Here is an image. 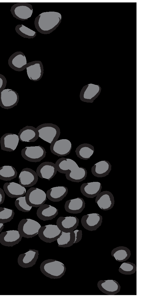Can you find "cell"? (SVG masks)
<instances>
[{
	"instance_id": "obj_1",
	"label": "cell",
	"mask_w": 156,
	"mask_h": 296,
	"mask_svg": "<svg viewBox=\"0 0 156 296\" xmlns=\"http://www.w3.org/2000/svg\"><path fill=\"white\" fill-rule=\"evenodd\" d=\"M61 14L57 12L42 13L36 18L35 27L42 34H49L58 27L61 22Z\"/></svg>"
},
{
	"instance_id": "obj_2",
	"label": "cell",
	"mask_w": 156,
	"mask_h": 296,
	"mask_svg": "<svg viewBox=\"0 0 156 296\" xmlns=\"http://www.w3.org/2000/svg\"><path fill=\"white\" fill-rule=\"evenodd\" d=\"M40 270L45 276L51 279H58L63 276L66 268L62 262L56 260L48 259L41 264Z\"/></svg>"
},
{
	"instance_id": "obj_3",
	"label": "cell",
	"mask_w": 156,
	"mask_h": 296,
	"mask_svg": "<svg viewBox=\"0 0 156 296\" xmlns=\"http://www.w3.org/2000/svg\"><path fill=\"white\" fill-rule=\"evenodd\" d=\"M36 128L39 133V137L50 144L57 140L60 134L59 128L51 123L41 125Z\"/></svg>"
},
{
	"instance_id": "obj_4",
	"label": "cell",
	"mask_w": 156,
	"mask_h": 296,
	"mask_svg": "<svg viewBox=\"0 0 156 296\" xmlns=\"http://www.w3.org/2000/svg\"><path fill=\"white\" fill-rule=\"evenodd\" d=\"M41 227L40 224L34 220L23 219L20 222L18 230L22 237L29 238L37 234Z\"/></svg>"
},
{
	"instance_id": "obj_5",
	"label": "cell",
	"mask_w": 156,
	"mask_h": 296,
	"mask_svg": "<svg viewBox=\"0 0 156 296\" xmlns=\"http://www.w3.org/2000/svg\"><path fill=\"white\" fill-rule=\"evenodd\" d=\"M46 194L42 190L35 187H31L27 191L26 199L27 204L32 207H39L47 200Z\"/></svg>"
},
{
	"instance_id": "obj_6",
	"label": "cell",
	"mask_w": 156,
	"mask_h": 296,
	"mask_svg": "<svg viewBox=\"0 0 156 296\" xmlns=\"http://www.w3.org/2000/svg\"><path fill=\"white\" fill-rule=\"evenodd\" d=\"M21 155L25 160L30 162H37L41 161L45 157V149L40 145L27 146L21 150Z\"/></svg>"
},
{
	"instance_id": "obj_7",
	"label": "cell",
	"mask_w": 156,
	"mask_h": 296,
	"mask_svg": "<svg viewBox=\"0 0 156 296\" xmlns=\"http://www.w3.org/2000/svg\"><path fill=\"white\" fill-rule=\"evenodd\" d=\"M62 231L57 225L49 224L41 226L38 234L42 241L50 243L57 240L61 235Z\"/></svg>"
},
{
	"instance_id": "obj_8",
	"label": "cell",
	"mask_w": 156,
	"mask_h": 296,
	"mask_svg": "<svg viewBox=\"0 0 156 296\" xmlns=\"http://www.w3.org/2000/svg\"><path fill=\"white\" fill-rule=\"evenodd\" d=\"M18 94L15 91L5 89L0 91V106L6 109L16 106L19 100Z\"/></svg>"
},
{
	"instance_id": "obj_9",
	"label": "cell",
	"mask_w": 156,
	"mask_h": 296,
	"mask_svg": "<svg viewBox=\"0 0 156 296\" xmlns=\"http://www.w3.org/2000/svg\"><path fill=\"white\" fill-rule=\"evenodd\" d=\"M10 11L13 16L17 19L27 20L32 15V6L28 3L18 2L12 6Z\"/></svg>"
},
{
	"instance_id": "obj_10",
	"label": "cell",
	"mask_w": 156,
	"mask_h": 296,
	"mask_svg": "<svg viewBox=\"0 0 156 296\" xmlns=\"http://www.w3.org/2000/svg\"><path fill=\"white\" fill-rule=\"evenodd\" d=\"M71 149V143L66 139L57 140L51 143L50 146L51 152L58 157L64 156L69 154Z\"/></svg>"
},
{
	"instance_id": "obj_11",
	"label": "cell",
	"mask_w": 156,
	"mask_h": 296,
	"mask_svg": "<svg viewBox=\"0 0 156 296\" xmlns=\"http://www.w3.org/2000/svg\"><path fill=\"white\" fill-rule=\"evenodd\" d=\"M102 222V216L95 213L84 215L81 219V223L83 227L90 231L96 230L101 226Z\"/></svg>"
},
{
	"instance_id": "obj_12",
	"label": "cell",
	"mask_w": 156,
	"mask_h": 296,
	"mask_svg": "<svg viewBox=\"0 0 156 296\" xmlns=\"http://www.w3.org/2000/svg\"><path fill=\"white\" fill-rule=\"evenodd\" d=\"M38 175L31 168L23 169L19 175L20 184L25 187H30L35 185L38 179Z\"/></svg>"
},
{
	"instance_id": "obj_13",
	"label": "cell",
	"mask_w": 156,
	"mask_h": 296,
	"mask_svg": "<svg viewBox=\"0 0 156 296\" xmlns=\"http://www.w3.org/2000/svg\"><path fill=\"white\" fill-rule=\"evenodd\" d=\"M95 202L101 209L104 211L108 210L111 209L114 205V197L111 192L108 191H103L96 196Z\"/></svg>"
},
{
	"instance_id": "obj_14",
	"label": "cell",
	"mask_w": 156,
	"mask_h": 296,
	"mask_svg": "<svg viewBox=\"0 0 156 296\" xmlns=\"http://www.w3.org/2000/svg\"><path fill=\"white\" fill-rule=\"evenodd\" d=\"M79 219L76 216H61L57 219L56 224L62 231L65 232L74 231L79 225Z\"/></svg>"
},
{
	"instance_id": "obj_15",
	"label": "cell",
	"mask_w": 156,
	"mask_h": 296,
	"mask_svg": "<svg viewBox=\"0 0 156 296\" xmlns=\"http://www.w3.org/2000/svg\"><path fill=\"white\" fill-rule=\"evenodd\" d=\"M57 169L55 164L51 162H44L37 167L36 173L41 178L49 180L52 179L56 174Z\"/></svg>"
},
{
	"instance_id": "obj_16",
	"label": "cell",
	"mask_w": 156,
	"mask_h": 296,
	"mask_svg": "<svg viewBox=\"0 0 156 296\" xmlns=\"http://www.w3.org/2000/svg\"><path fill=\"white\" fill-rule=\"evenodd\" d=\"M22 237L19 232L16 230L4 232L0 234V243L3 245L12 247L18 244Z\"/></svg>"
},
{
	"instance_id": "obj_17",
	"label": "cell",
	"mask_w": 156,
	"mask_h": 296,
	"mask_svg": "<svg viewBox=\"0 0 156 296\" xmlns=\"http://www.w3.org/2000/svg\"><path fill=\"white\" fill-rule=\"evenodd\" d=\"M39 254L38 251L30 249L26 253L19 255L18 259V264L23 268L32 267L35 264Z\"/></svg>"
},
{
	"instance_id": "obj_18",
	"label": "cell",
	"mask_w": 156,
	"mask_h": 296,
	"mask_svg": "<svg viewBox=\"0 0 156 296\" xmlns=\"http://www.w3.org/2000/svg\"><path fill=\"white\" fill-rule=\"evenodd\" d=\"M8 64L13 70L18 71L23 70L27 67V61L24 54L22 52L14 53L9 57Z\"/></svg>"
},
{
	"instance_id": "obj_19",
	"label": "cell",
	"mask_w": 156,
	"mask_h": 296,
	"mask_svg": "<svg viewBox=\"0 0 156 296\" xmlns=\"http://www.w3.org/2000/svg\"><path fill=\"white\" fill-rule=\"evenodd\" d=\"M19 140L17 135L12 133H5L1 138V149L7 151H12L16 149Z\"/></svg>"
},
{
	"instance_id": "obj_20",
	"label": "cell",
	"mask_w": 156,
	"mask_h": 296,
	"mask_svg": "<svg viewBox=\"0 0 156 296\" xmlns=\"http://www.w3.org/2000/svg\"><path fill=\"white\" fill-rule=\"evenodd\" d=\"M97 286L101 291L108 295H115L120 291L121 288L118 282L112 280H100Z\"/></svg>"
},
{
	"instance_id": "obj_21",
	"label": "cell",
	"mask_w": 156,
	"mask_h": 296,
	"mask_svg": "<svg viewBox=\"0 0 156 296\" xmlns=\"http://www.w3.org/2000/svg\"><path fill=\"white\" fill-rule=\"evenodd\" d=\"M5 193L9 197L17 198L24 196L26 190L25 187L14 182H6L3 186Z\"/></svg>"
},
{
	"instance_id": "obj_22",
	"label": "cell",
	"mask_w": 156,
	"mask_h": 296,
	"mask_svg": "<svg viewBox=\"0 0 156 296\" xmlns=\"http://www.w3.org/2000/svg\"><path fill=\"white\" fill-rule=\"evenodd\" d=\"M102 188L100 182H94L83 183L81 186L80 191L85 197L93 198L101 192Z\"/></svg>"
},
{
	"instance_id": "obj_23",
	"label": "cell",
	"mask_w": 156,
	"mask_h": 296,
	"mask_svg": "<svg viewBox=\"0 0 156 296\" xmlns=\"http://www.w3.org/2000/svg\"><path fill=\"white\" fill-rule=\"evenodd\" d=\"M58 214V209L47 204H43L39 207L37 212L38 218L43 221L51 220L55 218Z\"/></svg>"
},
{
	"instance_id": "obj_24",
	"label": "cell",
	"mask_w": 156,
	"mask_h": 296,
	"mask_svg": "<svg viewBox=\"0 0 156 296\" xmlns=\"http://www.w3.org/2000/svg\"><path fill=\"white\" fill-rule=\"evenodd\" d=\"M19 140L22 142H34L39 138V133L36 128L27 126L21 129L18 133Z\"/></svg>"
},
{
	"instance_id": "obj_25",
	"label": "cell",
	"mask_w": 156,
	"mask_h": 296,
	"mask_svg": "<svg viewBox=\"0 0 156 296\" xmlns=\"http://www.w3.org/2000/svg\"><path fill=\"white\" fill-rule=\"evenodd\" d=\"M26 68L28 78L33 81L38 80L43 74V66L41 62L39 61L27 63Z\"/></svg>"
},
{
	"instance_id": "obj_26",
	"label": "cell",
	"mask_w": 156,
	"mask_h": 296,
	"mask_svg": "<svg viewBox=\"0 0 156 296\" xmlns=\"http://www.w3.org/2000/svg\"><path fill=\"white\" fill-rule=\"evenodd\" d=\"M85 203L83 198L77 197L67 200L65 204V208L67 212L72 214L81 213L85 207Z\"/></svg>"
},
{
	"instance_id": "obj_27",
	"label": "cell",
	"mask_w": 156,
	"mask_h": 296,
	"mask_svg": "<svg viewBox=\"0 0 156 296\" xmlns=\"http://www.w3.org/2000/svg\"><path fill=\"white\" fill-rule=\"evenodd\" d=\"M112 165L108 161L104 160L95 164L91 168V172L97 177H103L108 175L111 170Z\"/></svg>"
},
{
	"instance_id": "obj_28",
	"label": "cell",
	"mask_w": 156,
	"mask_h": 296,
	"mask_svg": "<svg viewBox=\"0 0 156 296\" xmlns=\"http://www.w3.org/2000/svg\"><path fill=\"white\" fill-rule=\"evenodd\" d=\"M68 192V188L65 186H56L48 190L46 192V196L51 201L59 202L66 196Z\"/></svg>"
},
{
	"instance_id": "obj_29",
	"label": "cell",
	"mask_w": 156,
	"mask_h": 296,
	"mask_svg": "<svg viewBox=\"0 0 156 296\" xmlns=\"http://www.w3.org/2000/svg\"><path fill=\"white\" fill-rule=\"evenodd\" d=\"M65 174L66 178L68 180L72 182H79L85 179L87 172L85 168L78 166L68 171Z\"/></svg>"
},
{
	"instance_id": "obj_30",
	"label": "cell",
	"mask_w": 156,
	"mask_h": 296,
	"mask_svg": "<svg viewBox=\"0 0 156 296\" xmlns=\"http://www.w3.org/2000/svg\"><path fill=\"white\" fill-rule=\"evenodd\" d=\"M55 164L57 171L63 174H66L68 171L78 166L73 160L64 157L59 159Z\"/></svg>"
},
{
	"instance_id": "obj_31",
	"label": "cell",
	"mask_w": 156,
	"mask_h": 296,
	"mask_svg": "<svg viewBox=\"0 0 156 296\" xmlns=\"http://www.w3.org/2000/svg\"><path fill=\"white\" fill-rule=\"evenodd\" d=\"M94 151V147L91 144L84 143L79 146L75 152L78 157L81 159L87 160L90 158Z\"/></svg>"
},
{
	"instance_id": "obj_32",
	"label": "cell",
	"mask_w": 156,
	"mask_h": 296,
	"mask_svg": "<svg viewBox=\"0 0 156 296\" xmlns=\"http://www.w3.org/2000/svg\"><path fill=\"white\" fill-rule=\"evenodd\" d=\"M75 238L73 231L68 232L62 231L61 235L57 240L58 246L66 247L72 246L74 244Z\"/></svg>"
},
{
	"instance_id": "obj_33",
	"label": "cell",
	"mask_w": 156,
	"mask_h": 296,
	"mask_svg": "<svg viewBox=\"0 0 156 296\" xmlns=\"http://www.w3.org/2000/svg\"><path fill=\"white\" fill-rule=\"evenodd\" d=\"M111 255L118 261L123 262L129 258L131 255V253L130 250L127 247L119 246L112 250Z\"/></svg>"
},
{
	"instance_id": "obj_34",
	"label": "cell",
	"mask_w": 156,
	"mask_h": 296,
	"mask_svg": "<svg viewBox=\"0 0 156 296\" xmlns=\"http://www.w3.org/2000/svg\"><path fill=\"white\" fill-rule=\"evenodd\" d=\"M17 172L12 166L5 165L0 167V179L3 180L10 181L16 178Z\"/></svg>"
},
{
	"instance_id": "obj_35",
	"label": "cell",
	"mask_w": 156,
	"mask_h": 296,
	"mask_svg": "<svg viewBox=\"0 0 156 296\" xmlns=\"http://www.w3.org/2000/svg\"><path fill=\"white\" fill-rule=\"evenodd\" d=\"M15 30L19 35L24 38H32L36 35V32L23 25H18L16 27Z\"/></svg>"
},
{
	"instance_id": "obj_36",
	"label": "cell",
	"mask_w": 156,
	"mask_h": 296,
	"mask_svg": "<svg viewBox=\"0 0 156 296\" xmlns=\"http://www.w3.org/2000/svg\"><path fill=\"white\" fill-rule=\"evenodd\" d=\"M14 214L13 210L0 207V223L4 224L10 221Z\"/></svg>"
},
{
	"instance_id": "obj_37",
	"label": "cell",
	"mask_w": 156,
	"mask_h": 296,
	"mask_svg": "<svg viewBox=\"0 0 156 296\" xmlns=\"http://www.w3.org/2000/svg\"><path fill=\"white\" fill-rule=\"evenodd\" d=\"M136 270L135 264L129 262H124L122 263L119 269L121 273L126 275H130L134 273Z\"/></svg>"
},
{
	"instance_id": "obj_38",
	"label": "cell",
	"mask_w": 156,
	"mask_h": 296,
	"mask_svg": "<svg viewBox=\"0 0 156 296\" xmlns=\"http://www.w3.org/2000/svg\"><path fill=\"white\" fill-rule=\"evenodd\" d=\"M15 205L18 210L22 212H28L31 209L32 207L27 203L25 196L18 197L15 202Z\"/></svg>"
},
{
	"instance_id": "obj_39",
	"label": "cell",
	"mask_w": 156,
	"mask_h": 296,
	"mask_svg": "<svg viewBox=\"0 0 156 296\" xmlns=\"http://www.w3.org/2000/svg\"><path fill=\"white\" fill-rule=\"evenodd\" d=\"M88 85L83 93V97L85 99H91L97 94L99 89H97L98 88L95 86L96 85L89 84Z\"/></svg>"
},
{
	"instance_id": "obj_40",
	"label": "cell",
	"mask_w": 156,
	"mask_h": 296,
	"mask_svg": "<svg viewBox=\"0 0 156 296\" xmlns=\"http://www.w3.org/2000/svg\"><path fill=\"white\" fill-rule=\"evenodd\" d=\"M75 234L74 243H76L79 242L81 239L82 237V231L81 230H75L73 231Z\"/></svg>"
},
{
	"instance_id": "obj_41",
	"label": "cell",
	"mask_w": 156,
	"mask_h": 296,
	"mask_svg": "<svg viewBox=\"0 0 156 296\" xmlns=\"http://www.w3.org/2000/svg\"><path fill=\"white\" fill-rule=\"evenodd\" d=\"M7 83V80L5 77L0 74V91L5 89Z\"/></svg>"
},
{
	"instance_id": "obj_42",
	"label": "cell",
	"mask_w": 156,
	"mask_h": 296,
	"mask_svg": "<svg viewBox=\"0 0 156 296\" xmlns=\"http://www.w3.org/2000/svg\"><path fill=\"white\" fill-rule=\"evenodd\" d=\"M5 194L3 190L0 188V204H2L5 200Z\"/></svg>"
},
{
	"instance_id": "obj_43",
	"label": "cell",
	"mask_w": 156,
	"mask_h": 296,
	"mask_svg": "<svg viewBox=\"0 0 156 296\" xmlns=\"http://www.w3.org/2000/svg\"><path fill=\"white\" fill-rule=\"evenodd\" d=\"M4 225L3 223H0V232L2 231L4 228Z\"/></svg>"
}]
</instances>
